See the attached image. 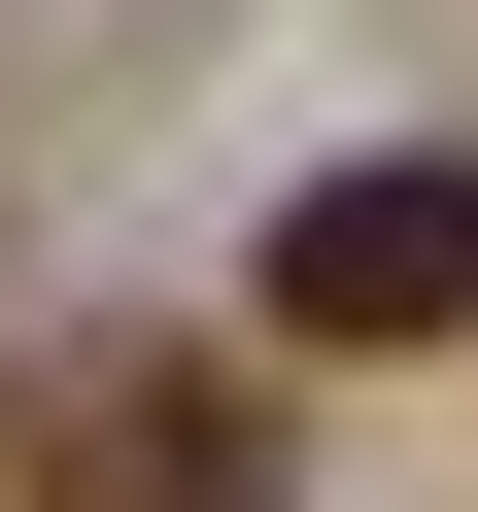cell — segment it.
<instances>
[{
    "label": "cell",
    "mask_w": 478,
    "mask_h": 512,
    "mask_svg": "<svg viewBox=\"0 0 478 512\" xmlns=\"http://www.w3.org/2000/svg\"><path fill=\"white\" fill-rule=\"evenodd\" d=\"M0 512H308V478H274V410H239V342L69 308L35 376H0Z\"/></svg>",
    "instance_id": "cell-1"
},
{
    "label": "cell",
    "mask_w": 478,
    "mask_h": 512,
    "mask_svg": "<svg viewBox=\"0 0 478 512\" xmlns=\"http://www.w3.org/2000/svg\"><path fill=\"white\" fill-rule=\"evenodd\" d=\"M274 342H308V376H342V342H478V137H376V171L274 205Z\"/></svg>",
    "instance_id": "cell-2"
}]
</instances>
